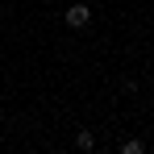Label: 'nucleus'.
I'll return each mask as SVG.
<instances>
[{"label":"nucleus","instance_id":"1","mask_svg":"<svg viewBox=\"0 0 154 154\" xmlns=\"http://www.w3.org/2000/svg\"><path fill=\"white\" fill-rule=\"evenodd\" d=\"M67 25L71 29H88L92 25V8H88V4H71V8H67Z\"/></svg>","mask_w":154,"mask_h":154},{"label":"nucleus","instance_id":"2","mask_svg":"<svg viewBox=\"0 0 154 154\" xmlns=\"http://www.w3.org/2000/svg\"><path fill=\"white\" fill-rule=\"evenodd\" d=\"M75 142H79V150H92V146H96V137H92L88 129H79V137H75Z\"/></svg>","mask_w":154,"mask_h":154},{"label":"nucleus","instance_id":"3","mask_svg":"<svg viewBox=\"0 0 154 154\" xmlns=\"http://www.w3.org/2000/svg\"><path fill=\"white\" fill-rule=\"evenodd\" d=\"M121 150H125V154H142V150H146V142H137V137H129V142L121 146Z\"/></svg>","mask_w":154,"mask_h":154}]
</instances>
